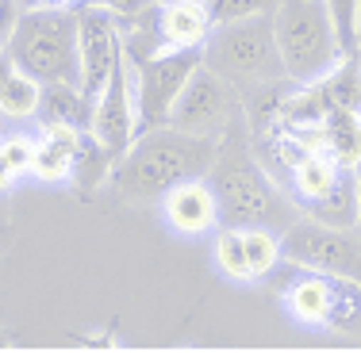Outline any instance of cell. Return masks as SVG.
<instances>
[{
  "label": "cell",
  "mask_w": 361,
  "mask_h": 364,
  "mask_svg": "<svg viewBox=\"0 0 361 364\" xmlns=\"http://www.w3.org/2000/svg\"><path fill=\"white\" fill-rule=\"evenodd\" d=\"M281 253L288 264L361 280V234L350 226H327L315 219H296L281 238Z\"/></svg>",
  "instance_id": "8"
},
{
  "label": "cell",
  "mask_w": 361,
  "mask_h": 364,
  "mask_svg": "<svg viewBox=\"0 0 361 364\" xmlns=\"http://www.w3.org/2000/svg\"><path fill=\"white\" fill-rule=\"evenodd\" d=\"M208 184L219 200V223L223 226H269V223H285L292 219L285 196L273 184V176L258 165L246 146L239 150H219L216 165L208 173Z\"/></svg>",
  "instance_id": "5"
},
{
  "label": "cell",
  "mask_w": 361,
  "mask_h": 364,
  "mask_svg": "<svg viewBox=\"0 0 361 364\" xmlns=\"http://www.w3.org/2000/svg\"><path fill=\"white\" fill-rule=\"evenodd\" d=\"M43 112L46 127L51 123H66V127H81V131H93V112L96 104L81 92V85H43Z\"/></svg>",
  "instance_id": "15"
},
{
  "label": "cell",
  "mask_w": 361,
  "mask_h": 364,
  "mask_svg": "<svg viewBox=\"0 0 361 364\" xmlns=\"http://www.w3.org/2000/svg\"><path fill=\"white\" fill-rule=\"evenodd\" d=\"M31 173L38 176V181H46V184L70 181V176H73V150H66V146L54 142V139H43V142H38Z\"/></svg>",
  "instance_id": "22"
},
{
  "label": "cell",
  "mask_w": 361,
  "mask_h": 364,
  "mask_svg": "<svg viewBox=\"0 0 361 364\" xmlns=\"http://www.w3.org/2000/svg\"><path fill=\"white\" fill-rule=\"evenodd\" d=\"M12 70H16V62H12V54L4 50V54H0V85L8 81V73H12Z\"/></svg>",
  "instance_id": "29"
},
{
  "label": "cell",
  "mask_w": 361,
  "mask_h": 364,
  "mask_svg": "<svg viewBox=\"0 0 361 364\" xmlns=\"http://www.w3.org/2000/svg\"><path fill=\"white\" fill-rule=\"evenodd\" d=\"M204 65H211L219 77H227L235 88H269L288 81L285 62L277 50V31H273V12L216 23L211 38L204 43Z\"/></svg>",
  "instance_id": "4"
},
{
  "label": "cell",
  "mask_w": 361,
  "mask_h": 364,
  "mask_svg": "<svg viewBox=\"0 0 361 364\" xmlns=\"http://www.w3.org/2000/svg\"><path fill=\"white\" fill-rule=\"evenodd\" d=\"M135 73V112H139V134L169 123L181 88L204 65V46H181V50H158L142 62H127Z\"/></svg>",
  "instance_id": "7"
},
{
  "label": "cell",
  "mask_w": 361,
  "mask_h": 364,
  "mask_svg": "<svg viewBox=\"0 0 361 364\" xmlns=\"http://www.w3.org/2000/svg\"><path fill=\"white\" fill-rule=\"evenodd\" d=\"M273 31L288 81L300 88L319 85L350 58L327 0H281L273 8Z\"/></svg>",
  "instance_id": "3"
},
{
  "label": "cell",
  "mask_w": 361,
  "mask_h": 364,
  "mask_svg": "<svg viewBox=\"0 0 361 364\" xmlns=\"http://www.w3.org/2000/svg\"><path fill=\"white\" fill-rule=\"evenodd\" d=\"M227 77H219L211 65H200L181 88L177 104L169 112V123L192 134H211V139H227V123L235 115V96H231Z\"/></svg>",
  "instance_id": "9"
},
{
  "label": "cell",
  "mask_w": 361,
  "mask_h": 364,
  "mask_svg": "<svg viewBox=\"0 0 361 364\" xmlns=\"http://www.w3.org/2000/svg\"><path fill=\"white\" fill-rule=\"evenodd\" d=\"M81 12L77 8H58V4H43V8H27L16 19L12 54L16 70L31 73L38 85H81Z\"/></svg>",
  "instance_id": "2"
},
{
  "label": "cell",
  "mask_w": 361,
  "mask_h": 364,
  "mask_svg": "<svg viewBox=\"0 0 361 364\" xmlns=\"http://www.w3.org/2000/svg\"><path fill=\"white\" fill-rule=\"evenodd\" d=\"M277 4H281V0H208L211 19H216V23H231V19H246V16L273 12Z\"/></svg>",
  "instance_id": "23"
},
{
  "label": "cell",
  "mask_w": 361,
  "mask_h": 364,
  "mask_svg": "<svg viewBox=\"0 0 361 364\" xmlns=\"http://www.w3.org/2000/svg\"><path fill=\"white\" fill-rule=\"evenodd\" d=\"M327 154L342 165H361V112H327Z\"/></svg>",
  "instance_id": "18"
},
{
  "label": "cell",
  "mask_w": 361,
  "mask_h": 364,
  "mask_svg": "<svg viewBox=\"0 0 361 364\" xmlns=\"http://www.w3.org/2000/svg\"><path fill=\"white\" fill-rule=\"evenodd\" d=\"M304 219H315V223H327V226H350V230H357V169H346L342 176H338V184L323 196V200L308 203V208H304Z\"/></svg>",
  "instance_id": "16"
},
{
  "label": "cell",
  "mask_w": 361,
  "mask_h": 364,
  "mask_svg": "<svg viewBox=\"0 0 361 364\" xmlns=\"http://www.w3.org/2000/svg\"><path fill=\"white\" fill-rule=\"evenodd\" d=\"M285 311L308 330H346L361 322V280L296 264V277L285 284Z\"/></svg>",
  "instance_id": "6"
},
{
  "label": "cell",
  "mask_w": 361,
  "mask_h": 364,
  "mask_svg": "<svg viewBox=\"0 0 361 364\" xmlns=\"http://www.w3.org/2000/svg\"><path fill=\"white\" fill-rule=\"evenodd\" d=\"M154 31H158L162 50H181V46H204L216 31L208 0H158L150 8Z\"/></svg>",
  "instance_id": "13"
},
{
  "label": "cell",
  "mask_w": 361,
  "mask_h": 364,
  "mask_svg": "<svg viewBox=\"0 0 361 364\" xmlns=\"http://www.w3.org/2000/svg\"><path fill=\"white\" fill-rule=\"evenodd\" d=\"M346 169H350V165H342L338 157H330L327 150H311V154H304L296 165H292V173H288V181H285L292 203L304 211L308 203L323 200V196L338 184V176H342Z\"/></svg>",
  "instance_id": "14"
},
{
  "label": "cell",
  "mask_w": 361,
  "mask_h": 364,
  "mask_svg": "<svg viewBox=\"0 0 361 364\" xmlns=\"http://www.w3.org/2000/svg\"><path fill=\"white\" fill-rule=\"evenodd\" d=\"M16 19H19V4L16 0H0V54L8 50V43H12Z\"/></svg>",
  "instance_id": "26"
},
{
  "label": "cell",
  "mask_w": 361,
  "mask_h": 364,
  "mask_svg": "<svg viewBox=\"0 0 361 364\" xmlns=\"http://www.w3.org/2000/svg\"><path fill=\"white\" fill-rule=\"evenodd\" d=\"M162 215L169 223V230H177L181 238H200V234L219 226V200L211 192L208 176H192V181L173 184L162 196Z\"/></svg>",
  "instance_id": "12"
},
{
  "label": "cell",
  "mask_w": 361,
  "mask_h": 364,
  "mask_svg": "<svg viewBox=\"0 0 361 364\" xmlns=\"http://www.w3.org/2000/svg\"><path fill=\"white\" fill-rule=\"evenodd\" d=\"M315 88L323 96L327 112H361V58H346Z\"/></svg>",
  "instance_id": "17"
},
{
  "label": "cell",
  "mask_w": 361,
  "mask_h": 364,
  "mask_svg": "<svg viewBox=\"0 0 361 364\" xmlns=\"http://www.w3.org/2000/svg\"><path fill=\"white\" fill-rule=\"evenodd\" d=\"M85 4L108 8V12H115V16H135V12H142V0H85Z\"/></svg>",
  "instance_id": "27"
},
{
  "label": "cell",
  "mask_w": 361,
  "mask_h": 364,
  "mask_svg": "<svg viewBox=\"0 0 361 364\" xmlns=\"http://www.w3.org/2000/svg\"><path fill=\"white\" fill-rule=\"evenodd\" d=\"M219 150H223V139L192 134V131H181V127L165 123V127H154V131H142L131 142V150L115 161L108 181L123 196L150 200V196H165L181 181L208 176Z\"/></svg>",
  "instance_id": "1"
},
{
  "label": "cell",
  "mask_w": 361,
  "mask_h": 364,
  "mask_svg": "<svg viewBox=\"0 0 361 364\" xmlns=\"http://www.w3.org/2000/svg\"><path fill=\"white\" fill-rule=\"evenodd\" d=\"M216 264L227 280L235 284H246L253 280V269H250V257H246V238H242L239 226H223L216 234Z\"/></svg>",
  "instance_id": "20"
},
{
  "label": "cell",
  "mask_w": 361,
  "mask_h": 364,
  "mask_svg": "<svg viewBox=\"0 0 361 364\" xmlns=\"http://www.w3.org/2000/svg\"><path fill=\"white\" fill-rule=\"evenodd\" d=\"M242 238H246V257H250L253 277L273 272V269H277V261L285 257V253H281V238L269 230V226H246Z\"/></svg>",
  "instance_id": "21"
},
{
  "label": "cell",
  "mask_w": 361,
  "mask_h": 364,
  "mask_svg": "<svg viewBox=\"0 0 361 364\" xmlns=\"http://www.w3.org/2000/svg\"><path fill=\"white\" fill-rule=\"evenodd\" d=\"M0 245H4V230H0Z\"/></svg>",
  "instance_id": "33"
},
{
  "label": "cell",
  "mask_w": 361,
  "mask_h": 364,
  "mask_svg": "<svg viewBox=\"0 0 361 364\" xmlns=\"http://www.w3.org/2000/svg\"><path fill=\"white\" fill-rule=\"evenodd\" d=\"M0 154L8 157V165L16 169V176H23V173H31L38 146H35L31 139H23V134H12V139H4V142H0Z\"/></svg>",
  "instance_id": "25"
},
{
  "label": "cell",
  "mask_w": 361,
  "mask_h": 364,
  "mask_svg": "<svg viewBox=\"0 0 361 364\" xmlns=\"http://www.w3.org/2000/svg\"><path fill=\"white\" fill-rule=\"evenodd\" d=\"M77 46H81V92L96 104V96L104 92V85H108V77L115 70V62L123 58V35L115 27V12L85 4Z\"/></svg>",
  "instance_id": "10"
},
{
  "label": "cell",
  "mask_w": 361,
  "mask_h": 364,
  "mask_svg": "<svg viewBox=\"0 0 361 364\" xmlns=\"http://www.w3.org/2000/svg\"><path fill=\"white\" fill-rule=\"evenodd\" d=\"M38 104H43V85L23 70L8 73V81L0 85V112L8 119H27V115L38 112Z\"/></svg>",
  "instance_id": "19"
},
{
  "label": "cell",
  "mask_w": 361,
  "mask_h": 364,
  "mask_svg": "<svg viewBox=\"0 0 361 364\" xmlns=\"http://www.w3.org/2000/svg\"><path fill=\"white\" fill-rule=\"evenodd\" d=\"M330 16L338 23V35H342V46L350 58H357V16H361V0H327Z\"/></svg>",
  "instance_id": "24"
},
{
  "label": "cell",
  "mask_w": 361,
  "mask_h": 364,
  "mask_svg": "<svg viewBox=\"0 0 361 364\" xmlns=\"http://www.w3.org/2000/svg\"><path fill=\"white\" fill-rule=\"evenodd\" d=\"M93 134L108 146L115 157H123L127 150H131L135 134H139V112H135V85H131L127 54L115 62V70L108 77V85H104V92L96 96Z\"/></svg>",
  "instance_id": "11"
},
{
  "label": "cell",
  "mask_w": 361,
  "mask_h": 364,
  "mask_svg": "<svg viewBox=\"0 0 361 364\" xmlns=\"http://www.w3.org/2000/svg\"><path fill=\"white\" fill-rule=\"evenodd\" d=\"M0 223H4V196H0Z\"/></svg>",
  "instance_id": "32"
},
{
  "label": "cell",
  "mask_w": 361,
  "mask_h": 364,
  "mask_svg": "<svg viewBox=\"0 0 361 364\" xmlns=\"http://www.w3.org/2000/svg\"><path fill=\"white\" fill-rule=\"evenodd\" d=\"M357 234H361V165H357Z\"/></svg>",
  "instance_id": "30"
},
{
  "label": "cell",
  "mask_w": 361,
  "mask_h": 364,
  "mask_svg": "<svg viewBox=\"0 0 361 364\" xmlns=\"http://www.w3.org/2000/svg\"><path fill=\"white\" fill-rule=\"evenodd\" d=\"M12 181H16V169L8 165V157L0 154V196H4L8 188H12Z\"/></svg>",
  "instance_id": "28"
},
{
  "label": "cell",
  "mask_w": 361,
  "mask_h": 364,
  "mask_svg": "<svg viewBox=\"0 0 361 364\" xmlns=\"http://www.w3.org/2000/svg\"><path fill=\"white\" fill-rule=\"evenodd\" d=\"M357 58H361V16H357Z\"/></svg>",
  "instance_id": "31"
}]
</instances>
